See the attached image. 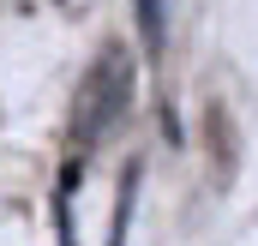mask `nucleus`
Wrapping results in <instances>:
<instances>
[{"label":"nucleus","mask_w":258,"mask_h":246,"mask_svg":"<svg viewBox=\"0 0 258 246\" xmlns=\"http://www.w3.org/2000/svg\"><path fill=\"white\" fill-rule=\"evenodd\" d=\"M126 90H132V72H126V60H120V54L96 60V72L84 78V96H78V138H102L108 126L120 120Z\"/></svg>","instance_id":"1"},{"label":"nucleus","mask_w":258,"mask_h":246,"mask_svg":"<svg viewBox=\"0 0 258 246\" xmlns=\"http://www.w3.org/2000/svg\"><path fill=\"white\" fill-rule=\"evenodd\" d=\"M138 30L150 42V54L168 48V0H138Z\"/></svg>","instance_id":"2"}]
</instances>
